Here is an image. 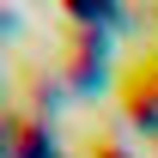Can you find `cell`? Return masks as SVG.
I'll return each instance as SVG.
<instances>
[{
	"mask_svg": "<svg viewBox=\"0 0 158 158\" xmlns=\"http://www.w3.org/2000/svg\"><path fill=\"white\" fill-rule=\"evenodd\" d=\"M19 98H24V116H37V122H49L61 110V79L43 67V61H31L19 73Z\"/></svg>",
	"mask_w": 158,
	"mask_h": 158,
	"instance_id": "1",
	"label": "cell"
},
{
	"mask_svg": "<svg viewBox=\"0 0 158 158\" xmlns=\"http://www.w3.org/2000/svg\"><path fill=\"white\" fill-rule=\"evenodd\" d=\"M85 158H128V146H122L116 134H91L85 140Z\"/></svg>",
	"mask_w": 158,
	"mask_h": 158,
	"instance_id": "4",
	"label": "cell"
},
{
	"mask_svg": "<svg viewBox=\"0 0 158 158\" xmlns=\"http://www.w3.org/2000/svg\"><path fill=\"white\" fill-rule=\"evenodd\" d=\"M61 73H67V85H73V91H91V85L103 79V43L73 37L67 49H61Z\"/></svg>",
	"mask_w": 158,
	"mask_h": 158,
	"instance_id": "2",
	"label": "cell"
},
{
	"mask_svg": "<svg viewBox=\"0 0 158 158\" xmlns=\"http://www.w3.org/2000/svg\"><path fill=\"white\" fill-rule=\"evenodd\" d=\"M12 158H61L49 140V122L37 116H12Z\"/></svg>",
	"mask_w": 158,
	"mask_h": 158,
	"instance_id": "3",
	"label": "cell"
}]
</instances>
